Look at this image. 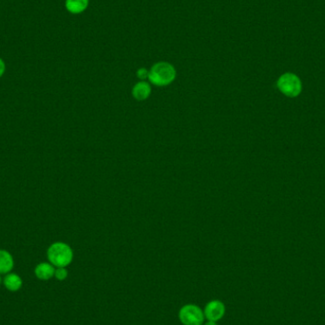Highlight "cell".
<instances>
[{"instance_id": "cell-12", "label": "cell", "mask_w": 325, "mask_h": 325, "mask_svg": "<svg viewBox=\"0 0 325 325\" xmlns=\"http://www.w3.org/2000/svg\"><path fill=\"white\" fill-rule=\"evenodd\" d=\"M148 70L145 69V68H141L138 70L137 71V76L142 79V80H146V78H148Z\"/></svg>"}, {"instance_id": "cell-6", "label": "cell", "mask_w": 325, "mask_h": 325, "mask_svg": "<svg viewBox=\"0 0 325 325\" xmlns=\"http://www.w3.org/2000/svg\"><path fill=\"white\" fill-rule=\"evenodd\" d=\"M151 88L148 83L145 81L137 83L132 89V95L137 101H144L149 97Z\"/></svg>"}, {"instance_id": "cell-13", "label": "cell", "mask_w": 325, "mask_h": 325, "mask_svg": "<svg viewBox=\"0 0 325 325\" xmlns=\"http://www.w3.org/2000/svg\"><path fill=\"white\" fill-rule=\"evenodd\" d=\"M4 71H5V64H4L3 60L0 59V77L3 75Z\"/></svg>"}, {"instance_id": "cell-4", "label": "cell", "mask_w": 325, "mask_h": 325, "mask_svg": "<svg viewBox=\"0 0 325 325\" xmlns=\"http://www.w3.org/2000/svg\"><path fill=\"white\" fill-rule=\"evenodd\" d=\"M205 318L209 320V322H219L226 314L225 304L218 300H214L209 302L204 310Z\"/></svg>"}, {"instance_id": "cell-14", "label": "cell", "mask_w": 325, "mask_h": 325, "mask_svg": "<svg viewBox=\"0 0 325 325\" xmlns=\"http://www.w3.org/2000/svg\"><path fill=\"white\" fill-rule=\"evenodd\" d=\"M205 325H217V324L214 323V322H209L208 324H206Z\"/></svg>"}, {"instance_id": "cell-8", "label": "cell", "mask_w": 325, "mask_h": 325, "mask_svg": "<svg viewBox=\"0 0 325 325\" xmlns=\"http://www.w3.org/2000/svg\"><path fill=\"white\" fill-rule=\"evenodd\" d=\"M14 267V259L12 255L5 251L0 250V274H7L12 271Z\"/></svg>"}, {"instance_id": "cell-15", "label": "cell", "mask_w": 325, "mask_h": 325, "mask_svg": "<svg viewBox=\"0 0 325 325\" xmlns=\"http://www.w3.org/2000/svg\"><path fill=\"white\" fill-rule=\"evenodd\" d=\"M1 282H2V279H1V277H0V284H1Z\"/></svg>"}, {"instance_id": "cell-2", "label": "cell", "mask_w": 325, "mask_h": 325, "mask_svg": "<svg viewBox=\"0 0 325 325\" xmlns=\"http://www.w3.org/2000/svg\"><path fill=\"white\" fill-rule=\"evenodd\" d=\"M50 263L56 267H66L73 259V252L71 248L64 243H54L51 244L47 252Z\"/></svg>"}, {"instance_id": "cell-7", "label": "cell", "mask_w": 325, "mask_h": 325, "mask_svg": "<svg viewBox=\"0 0 325 325\" xmlns=\"http://www.w3.org/2000/svg\"><path fill=\"white\" fill-rule=\"evenodd\" d=\"M55 269L53 268L52 264L47 263V262H42L39 263L34 270L35 276L37 277L41 280H48L54 276Z\"/></svg>"}, {"instance_id": "cell-10", "label": "cell", "mask_w": 325, "mask_h": 325, "mask_svg": "<svg viewBox=\"0 0 325 325\" xmlns=\"http://www.w3.org/2000/svg\"><path fill=\"white\" fill-rule=\"evenodd\" d=\"M89 5V0H67L66 8L71 14H80Z\"/></svg>"}, {"instance_id": "cell-9", "label": "cell", "mask_w": 325, "mask_h": 325, "mask_svg": "<svg viewBox=\"0 0 325 325\" xmlns=\"http://www.w3.org/2000/svg\"><path fill=\"white\" fill-rule=\"evenodd\" d=\"M3 283L5 287L12 292H16L20 289L22 286V279L17 274H9L5 277Z\"/></svg>"}, {"instance_id": "cell-1", "label": "cell", "mask_w": 325, "mask_h": 325, "mask_svg": "<svg viewBox=\"0 0 325 325\" xmlns=\"http://www.w3.org/2000/svg\"><path fill=\"white\" fill-rule=\"evenodd\" d=\"M175 77V68L167 62L156 63L152 66L148 72L149 81L158 87H164L171 84Z\"/></svg>"}, {"instance_id": "cell-11", "label": "cell", "mask_w": 325, "mask_h": 325, "mask_svg": "<svg viewBox=\"0 0 325 325\" xmlns=\"http://www.w3.org/2000/svg\"><path fill=\"white\" fill-rule=\"evenodd\" d=\"M54 277L58 280H64L68 277V271L65 267H57V269L54 272Z\"/></svg>"}, {"instance_id": "cell-5", "label": "cell", "mask_w": 325, "mask_h": 325, "mask_svg": "<svg viewBox=\"0 0 325 325\" xmlns=\"http://www.w3.org/2000/svg\"><path fill=\"white\" fill-rule=\"evenodd\" d=\"M279 88L288 95H295L300 92L301 84L299 79L293 74H285L279 80Z\"/></svg>"}, {"instance_id": "cell-3", "label": "cell", "mask_w": 325, "mask_h": 325, "mask_svg": "<svg viewBox=\"0 0 325 325\" xmlns=\"http://www.w3.org/2000/svg\"><path fill=\"white\" fill-rule=\"evenodd\" d=\"M179 319L184 325H202L205 320V314L195 304H186L180 309Z\"/></svg>"}]
</instances>
